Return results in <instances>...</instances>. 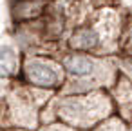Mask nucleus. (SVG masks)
<instances>
[{
	"label": "nucleus",
	"mask_w": 132,
	"mask_h": 131,
	"mask_svg": "<svg viewBox=\"0 0 132 131\" xmlns=\"http://www.w3.org/2000/svg\"><path fill=\"white\" fill-rule=\"evenodd\" d=\"M116 113L109 89H96L78 95H56L40 113L42 126L62 122L74 131H94Z\"/></svg>",
	"instance_id": "f257e3e1"
},
{
	"label": "nucleus",
	"mask_w": 132,
	"mask_h": 131,
	"mask_svg": "<svg viewBox=\"0 0 132 131\" xmlns=\"http://www.w3.org/2000/svg\"><path fill=\"white\" fill-rule=\"evenodd\" d=\"M65 73L67 82L60 95H78L96 89H110L121 71L118 57H98L90 53L62 49L56 53Z\"/></svg>",
	"instance_id": "f03ea898"
},
{
	"label": "nucleus",
	"mask_w": 132,
	"mask_h": 131,
	"mask_svg": "<svg viewBox=\"0 0 132 131\" xmlns=\"http://www.w3.org/2000/svg\"><path fill=\"white\" fill-rule=\"evenodd\" d=\"M58 93L26 86L24 82L11 80V87L4 82L2 91V129H29L40 131L42 109Z\"/></svg>",
	"instance_id": "7ed1b4c3"
},
{
	"label": "nucleus",
	"mask_w": 132,
	"mask_h": 131,
	"mask_svg": "<svg viewBox=\"0 0 132 131\" xmlns=\"http://www.w3.org/2000/svg\"><path fill=\"white\" fill-rule=\"evenodd\" d=\"M18 80L31 87L60 93L67 82V73L56 55L44 51H26Z\"/></svg>",
	"instance_id": "20e7f679"
},
{
	"label": "nucleus",
	"mask_w": 132,
	"mask_h": 131,
	"mask_svg": "<svg viewBox=\"0 0 132 131\" xmlns=\"http://www.w3.org/2000/svg\"><path fill=\"white\" fill-rule=\"evenodd\" d=\"M63 46L69 51H80V53H90V55H98V57H109L105 42H103L100 31L89 20L71 27Z\"/></svg>",
	"instance_id": "39448f33"
},
{
	"label": "nucleus",
	"mask_w": 132,
	"mask_h": 131,
	"mask_svg": "<svg viewBox=\"0 0 132 131\" xmlns=\"http://www.w3.org/2000/svg\"><path fill=\"white\" fill-rule=\"evenodd\" d=\"M116 106V115H119L125 122L132 126V80L127 73L119 71L118 80L109 89Z\"/></svg>",
	"instance_id": "423d86ee"
},
{
	"label": "nucleus",
	"mask_w": 132,
	"mask_h": 131,
	"mask_svg": "<svg viewBox=\"0 0 132 131\" xmlns=\"http://www.w3.org/2000/svg\"><path fill=\"white\" fill-rule=\"evenodd\" d=\"M22 58H24V53H20L15 44H7V42L2 44L0 67H2V78L4 80H16L20 77Z\"/></svg>",
	"instance_id": "0eeeda50"
},
{
	"label": "nucleus",
	"mask_w": 132,
	"mask_h": 131,
	"mask_svg": "<svg viewBox=\"0 0 132 131\" xmlns=\"http://www.w3.org/2000/svg\"><path fill=\"white\" fill-rule=\"evenodd\" d=\"M118 58H132V13H127V18H125Z\"/></svg>",
	"instance_id": "6e6552de"
},
{
	"label": "nucleus",
	"mask_w": 132,
	"mask_h": 131,
	"mask_svg": "<svg viewBox=\"0 0 132 131\" xmlns=\"http://www.w3.org/2000/svg\"><path fill=\"white\" fill-rule=\"evenodd\" d=\"M94 131H130V124L128 122H125L119 115H112V116H109L105 122H101Z\"/></svg>",
	"instance_id": "1a4fd4ad"
},
{
	"label": "nucleus",
	"mask_w": 132,
	"mask_h": 131,
	"mask_svg": "<svg viewBox=\"0 0 132 131\" xmlns=\"http://www.w3.org/2000/svg\"><path fill=\"white\" fill-rule=\"evenodd\" d=\"M11 131H29V129H11Z\"/></svg>",
	"instance_id": "9d476101"
}]
</instances>
